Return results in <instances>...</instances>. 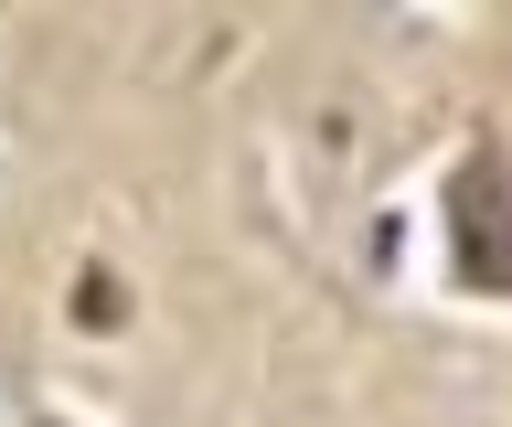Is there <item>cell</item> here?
Here are the masks:
<instances>
[{
  "instance_id": "3",
  "label": "cell",
  "mask_w": 512,
  "mask_h": 427,
  "mask_svg": "<svg viewBox=\"0 0 512 427\" xmlns=\"http://www.w3.org/2000/svg\"><path fill=\"white\" fill-rule=\"evenodd\" d=\"M43 427H54V417H43Z\"/></svg>"
},
{
  "instance_id": "2",
  "label": "cell",
  "mask_w": 512,
  "mask_h": 427,
  "mask_svg": "<svg viewBox=\"0 0 512 427\" xmlns=\"http://www.w3.org/2000/svg\"><path fill=\"white\" fill-rule=\"evenodd\" d=\"M75 321H118V278H75Z\"/></svg>"
},
{
  "instance_id": "1",
  "label": "cell",
  "mask_w": 512,
  "mask_h": 427,
  "mask_svg": "<svg viewBox=\"0 0 512 427\" xmlns=\"http://www.w3.org/2000/svg\"><path fill=\"white\" fill-rule=\"evenodd\" d=\"M438 225H448V267L470 289L512 299V161H502V139H470V161L448 171Z\"/></svg>"
}]
</instances>
